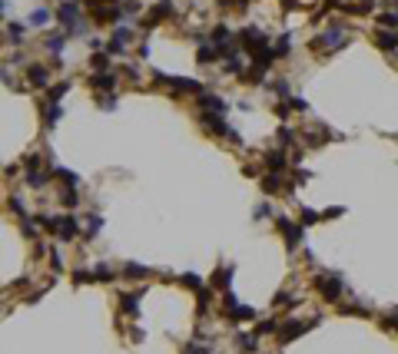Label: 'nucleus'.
<instances>
[{"label": "nucleus", "mask_w": 398, "mask_h": 354, "mask_svg": "<svg viewBox=\"0 0 398 354\" xmlns=\"http://www.w3.org/2000/svg\"><path fill=\"white\" fill-rule=\"evenodd\" d=\"M100 228H103V219H100V215H90V219H87V232H90V235H96Z\"/></svg>", "instance_id": "nucleus-16"}, {"label": "nucleus", "mask_w": 398, "mask_h": 354, "mask_svg": "<svg viewBox=\"0 0 398 354\" xmlns=\"http://www.w3.org/2000/svg\"><path fill=\"white\" fill-rule=\"evenodd\" d=\"M379 47L395 50V47H398V33H385V30H381V33H379Z\"/></svg>", "instance_id": "nucleus-9"}, {"label": "nucleus", "mask_w": 398, "mask_h": 354, "mask_svg": "<svg viewBox=\"0 0 398 354\" xmlns=\"http://www.w3.org/2000/svg\"><path fill=\"white\" fill-rule=\"evenodd\" d=\"M90 86H113V76H93Z\"/></svg>", "instance_id": "nucleus-25"}, {"label": "nucleus", "mask_w": 398, "mask_h": 354, "mask_svg": "<svg viewBox=\"0 0 398 354\" xmlns=\"http://www.w3.org/2000/svg\"><path fill=\"white\" fill-rule=\"evenodd\" d=\"M7 33H10L7 40H14V43H20V40H23V37H20V33H23V27H20V23H10V27H7Z\"/></svg>", "instance_id": "nucleus-19"}, {"label": "nucleus", "mask_w": 398, "mask_h": 354, "mask_svg": "<svg viewBox=\"0 0 398 354\" xmlns=\"http://www.w3.org/2000/svg\"><path fill=\"white\" fill-rule=\"evenodd\" d=\"M239 37H242V43H246L249 50H262V47H265L262 33H259V30H252V27H246V30L239 33Z\"/></svg>", "instance_id": "nucleus-3"}, {"label": "nucleus", "mask_w": 398, "mask_h": 354, "mask_svg": "<svg viewBox=\"0 0 398 354\" xmlns=\"http://www.w3.org/2000/svg\"><path fill=\"white\" fill-rule=\"evenodd\" d=\"M203 106H209V110H216V113L226 110V103H223L219 96H203Z\"/></svg>", "instance_id": "nucleus-11"}, {"label": "nucleus", "mask_w": 398, "mask_h": 354, "mask_svg": "<svg viewBox=\"0 0 398 354\" xmlns=\"http://www.w3.org/2000/svg\"><path fill=\"white\" fill-rule=\"evenodd\" d=\"M90 278H93L90 272H73V281H76V285H83V281H90Z\"/></svg>", "instance_id": "nucleus-30"}, {"label": "nucleus", "mask_w": 398, "mask_h": 354, "mask_svg": "<svg viewBox=\"0 0 398 354\" xmlns=\"http://www.w3.org/2000/svg\"><path fill=\"white\" fill-rule=\"evenodd\" d=\"M60 202H63V209H73V205H76V192H73V189H70V192H63V195H60Z\"/></svg>", "instance_id": "nucleus-22"}, {"label": "nucleus", "mask_w": 398, "mask_h": 354, "mask_svg": "<svg viewBox=\"0 0 398 354\" xmlns=\"http://www.w3.org/2000/svg\"><path fill=\"white\" fill-rule=\"evenodd\" d=\"M229 40H232L229 27H216V30H212V43H216V47H223V43H229Z\"/></svg>", "instance_id": "nucleus-8"}, {"label": "nucleus", "mask_w": 398, "mask_h": 354, "mask_svg": "<svg viewBox=\"0 0 398 354\" xmlns=\"http://www.w3.org/2000/svg\"><path fill=\"white\" fill-rule=\"evenodd\" d=\"M67 90H70V83H57V86H50V99H53V103H60Z\"/></svg>", "instance_id": "nucleus-12"}, {"label": "nucleus", "mask_w": 398, "mask_h": 354, "mask_svg": "<svg viewBox=\"0 0 398 354\" xmlns=\"http://www.w3.org/2000/svg\"><path fill=\"white\" fill-rule=\"evenodd\" d=\"M93 278H96V281H110V278H113V275H110V268H106V265H96Z\"/></svg>", "instance_id": "nucleus-21"}, {"label": "nucleus", "mask_w": 398, "mask_h": 354, "mask_svg": "<svg viewBox=\"0 0 398 354\" xmlns=\"http://www.w3.org/2000/svg\"><path fill=\"white\" fill-rule=\"evenodd\" d=\"M190 354H209V351H206V348H196V344H192V348H190Z\"/></svg>", "instance_id": "nucleus-32"}, {"label": "nucleus", "mask_w": 398, "mask_h": 354, "mask_svg": "<svg viewBox=\"0 0 398 354\" xmlns=\"http://www.w3.org/2000/svg\"><path fill=\"white\" fill-rule=\"evenodd\" d=\"M123 311H130V315H136V295H123Z\"/></svg>", "instance_id": "nucleus-20"}, {"label": "nucleus", "mask_w": 398, "mask_h": 354, "mask_svg": "<svg viewBox=\"0 0 398 354\" xmlns=\"http://www.w3.org/2000/svg\"><path fill=\"white\" fill-rule=\"evenodd\" d=\"M272 93L285 99V96H289V83H285V80H276V83H272Z\"/></svg>", "instance_id": "nucleus-18"}, {"label": "nucleus", "mask_w": 398, "mask_h": 354, "mask_svg": "<svg viewBox=\"0 0 398 354\" xmlns=\"http://www.w3.org/2000/svg\"><path fill=\"white\" fill-rule=\"evenodd\" d=\"M93 66L96 70H106V56H93Z\"/></svg>", "instance_id": "nucleus-31"}, {"label": "nucleus", "mask_w": 398, "mask_h": 354, "mask_svg": "<svg viewBox=\"0 0 398 354\" xmlns=\"http://www.w3.org/2000/svg\"><path fill=\"white\" fill-rule=\"evenodd\" d=\"M27 76H30V83H34V86H47V80H50L43 66H30V70H27Z\"/></svg>", "instance_id": "nucleus-7"}, {"label": "nucleus", "mask_w": 398, "mask_h": 354, "mask_svg": "<svg viewBox=\"0 0 398 354\" xmlns=\"http://www.w3.org/2000/svg\"><path fill=\"white\" fill-rule=\"evenodd\" d=\"M262 189H265V192H276V189H279V179H276V176H269V179L262 182Z\"/></svg>", "instance_id": "nucleus-29"}, {"label": "nucleus", "mask_w": 398, "mask_h": 354, "mask_svg": "<svg viewBox=\"0 0 398 354\" xmlns=\"http://www.w3.org/2000/svg\"><path fill=\"white\" fill-rule=\"evenodd\" d=\"M183 285H186V288H192V291H199V288H203V281L196 278L192 272H186V275H183Z\"/></svg>", "instance_id": "nucleus-15"}, {"label": "nucleus", "mask_w": 398, "mask_h": 354, "mask_svg": "<svg viewBox=\"0 0 398 354\" xmlns=\"http://www.w3.org/2000/svg\"><path fill=\"white\" fill-rule=\"evenodd\" d=\"M123 272H126V278H146L150 275V268H143V265H126Z\"/></svg>", "instance_id": "nucleus-10"}, {"label": "nucleus", "mask_w": 398, "mask_h": 354, "mask_svg": "<svg viewBox=\"0 0 398 354\" xmlns=\"http://www.w3.org/2000/svg\"><path fill=\"white\" fill-rule=\"evenodd\" d=\"M315 222H319V215H315V212H309V209H305V212H302V228H305V225H315Z\"/></svg>", "instance_id": "nucleus-26"}, {"label": "nucleus", "mask_w": 398, "mask_h": 354, "mask_svg": "<svg viewBox=\"0 0 398 354\" xmlns=\"http://www.w3.org/2000/svg\"><path fill=\"white\" fill-rule=\"evenodd\" d=\"M53 232H57V239H73L76 235V219L73 215H60V219H53Z\"/></svg>", "instance_id": "nucleus-1"}, {"label": "nucleus", "mask_w": 398, "mask_h": 354, "mask_svg": "<svg viewBox=\"0 0 398 354\" xmlns=\"http://www.w3.org/2000/svg\"><path fill=\"white\" fill-rule=\"evenodd\" d=\"M30 23H34V27H43V23H50V14H47V7H40L37 14L30 17Z\"/></svg>", "instance_id": "nucleus-13"}, {"label": "nucleus", "mask_w": 398, "mask_h": 354, "mask_svg": "<svg viewBox=\"0 0 398 354\" xmlns=\"http://www.w3.org/2000/svg\"><path fill=\"white\" fill-rule=\"evenodd\" d=\"M57 176H60V179H67L70 186H76V182H80V179H76L73 172H67V169H57Z\"/></svg>", "instance_id": "nucleus-28"}, {"label": "nucleus", "mask_w": 398, "mask_h": 354, "mask_svg": "<svg viewBox=\"0 0 398 354\" xmlns=\"http://www.w3.org/2000/svg\"><path fill=\"white\" fill-rule=\"evenodd\" d=\"M199 60H203V63L216 60V47H203V50H199Z\"/></svg>", "instance_id": "nucleus-24"}, {"label": "nucleus", "mask_w": 398, "mask_h": 354, "mask_svg": "<svg viewBox=\"0 0 398 354\" xmlns=\"http://www.w3.org/2000/svg\"><path fill=\"white\" fill-rule=\"evenodd\" d=\"M63 43H67V37H63V33H53V37L47 40V47H50L53 53H60V50H63Z\"/></svg>", "instance_id": "nucleus-14"}, {"label": "nucleus", "mask_w": 398, "mask_h": 354, "mask_svg": "<svg viewBox=\"0 0 398 354\" xmlns=\"http://www.w3.org/2000/svg\"><path fill=\"white\" fill-rule=\"evenodd\" d=\"M285 331H279V344H289L292 338H299L305 331V324H299V321H289V324H282Z\"/></svg>", "instance_id": "nucleus-4"}, {"label": "nucleus", "mask_w": 398, "mask_h": 354, "mask_svg": "<svg viewBox=\"0 0 398 354\" xmlns=\"http://www.w3.org/2000/svg\"><path fill=\"white\" fill-rule=\"evenodd\" d=\"M279 228H282L285 232V239H289V248H295V245H299V235H302V228H292V225H289V219H279Z\"/></svg>", "instance_id": "nucleus-5"}, {"label": "nucleus", "mask_w": 398, "mask_h": 354, "mask_svg": "<svg viewBox=\"0 0 398 354\" xmlns=\"http://www.w3.org/2000/svg\"><path fill=\"white\" fill-rule=\"evenodd\" d=\"M379 23H381V27H395V23H398V17H395V14H381V17H379Z\"/></svg>", "instance_id": "nucleus-27"}, {"label": "nucleus", "mask_w": 398, "mask_h": 354, "mask_svg": "<svg viewBox=\"0 0 398 354\" xmlns=\"http://www.w3.org/2000/svg\"><path fill=\"white\" fill-rule=\"evenodd\" d=\"M319 288H322L325 301H335V298H339V291H342L339 275H322V278H319Z\"/></svg>", "instance_id": "nucleus-2"}, {"label": "nucleus", "mask_w": 398, "mask_h": 354, "mask_svg": "<svg viewBox=\"0 0 398 354\" xmlns=\"http://www.w3.org/2000/svg\"><path fill=\"white\" fill-rule=\"evenodd\" d=\"M239 348H242V351H256V338H252V335H242V338H239Z\"/></svg>", "instance_id": "nucleus-17"}, {"label": "nucleus", "mask_w": 398, "mask_h": 354, "mask_svg": "<svg viewBox=\"0 0 398 354\" xmlns=\"http://www.w3.org/2000/svg\"><path fill=\"white\" fill-rule=\"evenodd\" d=\"M57 119H60V106H50L47 110V126H57Z\"/></svg>", "instance_id": "nucleus-23"}, {"label": "nucleus", "mask_w": 398, "mask_h": 354, "mask_svg": "<svg viewBox=\"0 0 398 354\" xmlns=\"http://www.w3.org/2000/svg\"><path fill=\"white\" fill-rule=\"evenodd\" d=\"M265 166L272 169V172H285V156L282 152H269L265 156Z\"/></svg>", "instance_id": "nucleus-6"}]
</instances>
